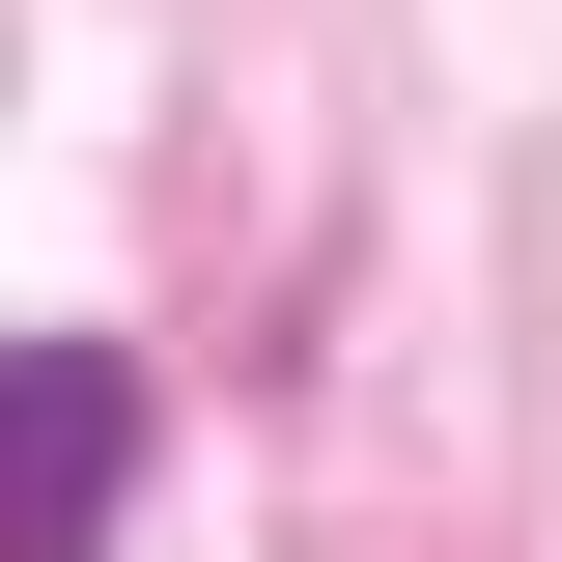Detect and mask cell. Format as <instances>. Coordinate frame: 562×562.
Instances as JSON below:
<instances>
[{
  "mask_svg": "<svg viewBox=\"0 0 562 562\" xmlns=\"http://www.w3.org/2000/svg\"><path fill=\"white\" fill-rule=\"evenodd\" d=\"M113 506H140V366L0 338V562H113Z\"/></svg>",
  "mask_w": 562,
  "mask_h": 562,
  "instance_id": "6da1fadb",
  "label": "cell"
}]
</instances>
